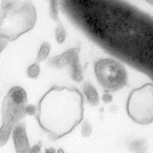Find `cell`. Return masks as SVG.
<instances>
[{
    "label": "cell",
    "mask_w": 153,
    "mask_h": 153,
    "mask_svg": "<svg viewBox=\"0 0 153 153\" xmlns=\"http://www.w3.org/2000/svg\"><path fill=\"white\" fill-rule=\"evenodd\" d=\"M83 117L82 95L74 88H51L40 99L36 109L39 127L52 140L70 133Z\"/></svg>",
    "instance_id": "cell-1"
},
{
    "label": "cell",
    "mask_w": 153,
    "mask_h": 153,
    "mask_svg": "<svg viewBox=\"0 0 153 153\" xmlns=\"http://www.w3.org/2000/svg\"><path fill=\"white\" fill-rule=\"evenodd\" d=\"M120 59L153 81V17L137 8L132 13Z\"/></svg>",
    "instance_id": "cell-2"
},
{
    "label": "cell",
    "mask_w": 153,
    "mask_h": 153,
    "mask_svg": "<svg viewBox=\"0 0 153 153\" xmlns=\"http://www.w3.org/2000/svg\"><path fill=\"white\" fill-rule=\"evenodd\" d=\"M36 11L31 2L3 1L1 11V38L15 40L31 29L35 23Z\"/></svg>",
    "instance_id": "cell-3"
},
{
    "label": "cell",
    "mask_w": 153,
    "mask_h": 153,
    "mask_svg": "<svg viewBox=\"0 0 153 153\" xmlns=\"http://www.w3.org/2000/svg\"><path fill=\"white\" fill-rule=\"evenodd\" d=\"M27 94L25 90L19 86L12 87L2 103L0 129L1 146L7 143L15 126L27 114Z\"/></svg>",
    "instance_id": "cell-4"
},
{
    "label": "cell",
    "mask_w": 153,
    "mask_h": 153,
    "mask_svg": "<svg viewBox=\"0 0 153 153\" xmlns=\"http://www.w3.org/2000/svg\"><path fill=\"white\" fill-rule=\"evenodd\" d=\"M128 117L140 125L153 122V84L148 83L132 90L127 100Z\"/></svg>",
    "instance_id": "cell-5"
},
{
    "label": "cell",
    "mask_w": 153,
    "mask_h": 153,
    "mask_svg": "<svg viewBox=\"0 0 153 153\" xmlns=\"http://www.w3.org/2000/svg\"><path fill=\"white\" fill-rule=\"evenodd\" d=\"M94 72L99 84L108 92L123 88L127 82V74L124 66L111 59L99 60L95 65Z\"/></svg>",
    "instance_id": "cell-6"
},
{
    "label": "cell",
    "mask_w": 153,
    "mask_h": 153,
    "mask_svg": "<svg viewBox=\"0 0 153 153\" xmlns=\"http://www.w3.org/2000/svg\"><path fill=\"white\" fill-rule=\"evenodd\" d=\"M12 137L16 153H32L23 123L19 122L15 126L12 132Z\"/></svg>",
    "instance_id": "cell-7"
},
{
    "label": "cell",
    "mask_w": 153,
    "mask_h": 153,
    "mask_svg": "<svg viewBox=\"0 0 153 153\" xmlns=\"http://www.w3.org/2000/svg\"><path fill=\"white\" fill-rule=\"evenodd\" d=\"M79 51V49L77 47L68 49L62 54L51 58L49 61V65L54 68H63L71 64L75 54Z\"/></svg>",
    "instance_id": "cell-8"
},
{
    "label": "cell",
    "mask_w": 153,
    "mask_h": 153,
    "mask_svg": "<svg viewBox=\"0 0 153 153\" xmlns=\"http://www.w3.org/2000/svg\"><path fill=\"white\" fill-rule=\"evenodd\" d=\"M71 69V78L75 82H79L83 78V72L79 62V52L75 54L69 65Z\"/></svg>",
    "instance_id": "cell-9"
},
{
    "label": "cell",
    "mask_w": 153,
    "mask_h": 153,
    "mask_svg": "<svg viewBox=\"0 0 153 153\" xmlns=\"http://www.w3.org/2000/svg\"><path fill=\"white\" fill-rule=\"evenodd\" d=\"M83 93L87 102L92 106H96L99 102V97L95 87L90 83L87 82L83 86Z\"/></svg>",
    "instance_id": "cell-10"
},
{
    "label": "cell",
    "mask_w": 153,
    "mask_h": 153,
    "mask_svg": "<svg viewBox=\"0 0 153 153\" xmlns=\"http://www.w3.org/2000/svg\"><path fill=\"white\" fill-rule=\"evenodd\" d=\"M50 49L51 46L47 42H44L41 45L36 56V60L38 63L41 62L47 59L50 53Z\"/></svg>",
    "instance_id": "cell-11"
},
{
    "label": "cell",
    "mask_w": 153,
    "mask_h": 153,
    "mask_svg": "<svg viewBox=\"0 0 153 153\" xmlns=\"http://www.w3.org/2000/svg\"><path fill=\"white\" fill-rule=\"evenodd\" d=\"M40 72V67L38 62L30 65L27 69V75L31 78H36Z\"/></svg>",
    "instance_id": "cell-12"
},
{
    "label": "cell",
    "mask_w": 153,
    "mask_h": 153,
    "mask_svg": "<svg viewBox=\"0 0 153 153\" xmlns=\"http://www.w3.org/2000/svg\"><path fill=\"white\" fill-rule=\"evenodd\" d=\"M66 31L62 25L57 26L55 30V37L59 43H62L66 39Z\"/></svg>",
    "instance_id": "cell-13"
},
{
    "label": "cell",
    "mask_w": 153,
    "mask_h": 153,
    "mask_svg": "<svg viewBox=\"0 0 153 153\" xmlns=\"http://www.w3.org/2000/svg\"><path fill=\"white\" fill-rule=\"evenodd\" d=\"M50 1V17L54 20L58 19L59 7L58 0H49Z\"/></svg>",
    "instance_id": "cell-14"
},
{
    "label": "cell",
    "mask_w": 153,
    "mask_h": 153,
    "mask_svg": "<svg viewBox=\"0 0 153 153\" xmlns=\"http://www.w3.org/2000/svg\"><path fill=\"white\" fill-rule=\"evenodd\" d=\"M91 131V126H90V124L87 123H85L82 126V134L84 136H87L90 134Z\"/></svg>",
    "instance_id": "cell-15"
},
{
    "label": "cell",
    "mask_w": 153,
    "mask_h": 153,
    "mask_svg": "<svg viewBox=\"0 0 153 153\" xmlns=\"http://www.w3.org/2000/svg\"><path fill=\"white\" fill-rule=\"evenodd\" d=\"M102 100L106 102V103H108L110 102L112 100V96L109 93L108 91H106V93H105L102 96Z\"/></svg>",
    "instance_id": "cell-16"
},
{
    "label": "cell",
    "mask_w": 153,
    "mask_h": 153,
    "mask_svg": "<svg viewBox=\"0 0 153 153\" xmlns=\"http://www.w3.org/2000/svg\"><path fill=\"white\" fill-rule=\"evenodd\" d=\"M45 153H55V150L53 148H50L48 149H47Z\"/></svg>",
    "instance_id": "cell-17"
},
{
    "label": "cell",
    "mask_w": 153,
    "mask_h": 153,
    "mask_svg": "<svg viewBox=\"0 0 153 153\" xmlns=\"http://www.w3.org/2000/svg\"><path fill=\"white\" fill-rule=\"evenodd\" d=\"M146 1H147L148 3H149L151 5H153V0H145Z\"/></svg>",
    "instance_id": "cell-18"
}]
</instances>
